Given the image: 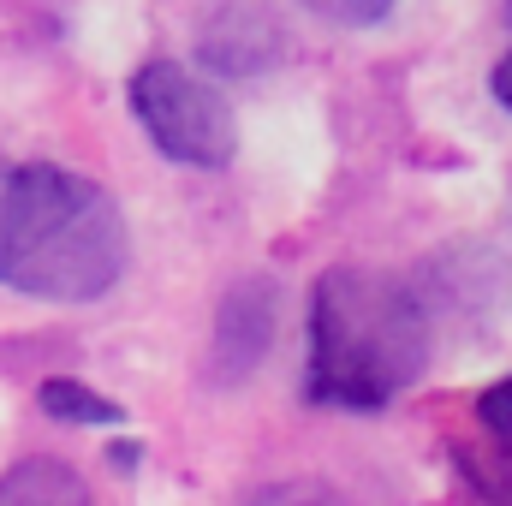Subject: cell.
Instances as JSON below:
<instances>
[{
	"label": "cell",
	"mask_w": 512,
	"mask_h": 506,
	"mask_svg": "<svg viewBox=\"0 0 512 506\" xmlns=\"http://www.w3.org/2000/svg\"><path fill=\"white\" fill-rule=\"evenodd\" d=\"M495 102H501V108L512 114V54L501 60V66H495Z\"/></svg>",
	"instance_id": "11"
},
{
	"label": "cell",
	"mask_w": 512,
	"mask_h": 506,
	"mask_svg": "<svg viewBox=\"0 0 512 506\" xmlns=\"http://www.w3.org/2000/svg\"><path fill=\"white\" fill-rule=\"evenodd\" d=\"M507 24H512V0H507Z\"/></svg>",
	"instance_id": "13"
},
{
	"label": "cell",
	"mask_w": 512,
	"mask_h": 506,
	"mask_svg": "<svg viewBox=\"0 0 512 506\" xmlns=\"http://www.w3.org/2000/svg\"><path fill=\"white\" fill-rule=\"evenodd\" d=\"M251 506H352V501L328 483H280V489H262Z\"/></svg>",
	"instance_id": "9"
},
{
	"label": "cell",
	"mask_w": 512,
	"mask_h": 506,
	"mask_svg": "<svg viewBox=\"0 0 512 506\" xmlns=\"http://www.w3.org/2000/svg\"><path fill=\"white\" fill-rule=\"evenodd\" d=\"M280 54V30L268 24V12L256 6H221L203 30V60L227 78H251Z\"/></svg>",
	"instance_id": "5"
},
{
	"label": "cell",
	"mask_w": 512,
	"mask_h": 506,
	"mask_svg": "<svg viewBox=\"0 0 512 506\" xmlns=\"http://www.w3.org/2000/svg\"><path fill=\"white\" fill-rule=\"evenodd\" d=\"M120 203L54 161L0 155V286L48 304H90L126 274Z\"/></svg>",
	"instance_id": "1"
},
{
	"label": "cell",
	"mask_w": 512,
	"mask_h": 506,
	"mask_svg": "<svg viewBox=\"0 0 512 506\" xmlns=\"http://www.w3.org/2000/svg\"><path fill=\"white\" fill-rule=\"evenodd\" d=\"M304 12H316V18H328V24H346V30H358V24H376L393 12V0H298Z\"/></svg>",
	"instance_id": "8"
},
{
	"label": "cell",
	"mask_w": 512,
	"mask_h": 506,
	"mask_svg": "<svg viewBox=\"0 0 512 506\" xmlns=\"http://www.w3.org/2000/svg\"><path fill=\"white\" fill-rule=\"evenodd\" d=\"M477 423H483L495 441H512V376H501L495 387L477 393Z\"/></svg>",
	"instance_id": "10"
},
{
	"label": "cell",
	"mask_w": 512,
	"mask_h": 506,
	"mask_svg": "<svg viewBox=\"0 0 512 506\" xmlns=\"http://www.w3.org/2000/svg\"><path fill=\"white\" fill-rule=\"evenodd\" d=\"M429 352L423 304L405 280L370 268H328L310 292V399L340 411H382L411 387Z\"/></svg>",
	"instance_id": "2"
},
{
	"label": "cell",
	"mask_w": 512,
	"mask_h": 506,
	"mask_svg": "<svg viewBox=\"0 0 512 506\" xmlns=\"http://www.w3.org/2000/svg\"><path fill=\"white\" fill-rule=\"evenodd\" d=\"M36 405L48 411V417H60V423H126V411L114 405V399H102V393H90L84 381H42L36 387Z\"/></svg>",
	"instance_id": "7"
},
{
	"label": "cell",
	"mask_w": 512,
	"mask_h": 506,
	"mask_svg": "<svg viewBox=\"0 0 512 506\" xmlns=\"http://www.w3.org/2000/svg\"><path fill=\"white\" fill-rule=\"evenodd\" d=\"M131 114L167 161H185V167H203V173L227 167L233 149H239L227 96L209 78H197L173 60H149V66L131 72Z\"/></svg>",
	"instance_id": "3"
},
{
	"label": "cell",
	"mask_w": 512,
	"mask_h": 506,
	"mask_svg": "<svg viewBox=\"0 0 512 506\" xmlns=\"http://www.w3.org/2000/svg\"><path fill=\"white\" fill-rule=\"evenodd\" d=\"M274 316H280V286L268 274L239 280L221 298V322H215V381H245L274 346Z\"/></svg>",
	"instance_id": "4"
},
{
	"label": "cell",
	"mask_w": 512,
	"mask_h": 506,
	"mask_svg": "<svg viewBox=\"0 0 512 506\" xmlns=\"http://www.w3.org/2000/svg\"><path fill=\"white\" fill-rule=\"evenodd\" d=\"M108 459H114V465H120V471H131V465H137V459H143V447H114V453H108Z\"/></svg>",
	"instance_id": "12"
},
{
	"label": "cell",
	"mask_w": 512,
	"mask_h": 506,
	"mask_svg": "<svg viewBox=\"0 0 512 506\" xmlns=\"http://www.w3.org/2000/svg\"><path fill=\"white\" fill-rule=\"evenodd\" d=\"M0 506H96L90 483L66 459H18L0 477Z\"/></svg>",
	"instance_id": "6"
}]
</instances>
